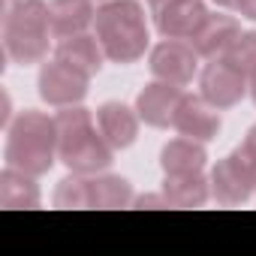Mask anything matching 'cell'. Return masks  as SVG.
<instances>
[{
    "label": "cell",
    "instance_id": "6da1fadb",
    "mask_svg": "<svg viewBox=\"0 0 256 256\" xmlns=\"http://www.w3.org/2000/svg\"><path fill=\"white\" fill-rule=\"evenodd\" d=\"M58 124V160L76 175H100L112 166L114 148L94 126V114L84 106H64L54 114Z\"/></svg>",
    "mask_w": 256,
    "mask_h": 256
},
{
    "label": "cell",
    "instance_id": "7a4b0ae2",
    "mask_svg": "<svg viewBox=\"0 0 256 256\" xmlns=\"http://www.w3.org/2000/svg\"><path fill=\"white\" fill-rule=\"evenodd\" d=\"M94 34L112 64H133L148 48V24L139 0H102L96 6Z\"/></svg>",
    "mask_w": 256,
    "mask_h": 256
},
{
    "label": "cell",
    "instance_id": "3957f363",
    "mask_svg": "<svg viewBox=\"0 0 256 256\" xmlns=\"http://www.w3.org/2000/svg\"><path fill=\"white\" fill-rule=\"evenodd\" d=\"M58 160V124L46 112L24 108L6 136V166L28 175H46Z\"/></svg>",
    "mask_w": 256,
    "mask_h": 256
},
{
    "label": "cell",
    "instance_id": "277c9868",
    "mask_svg": "<svg viewBox=\"0 0 256 256\" xmlns=\"http://www.w3.org/2000/svg\"><path fill=\"white\" fill-rule=\"evenodd\" d=\"M208 181H211V196L220 205H226V208L244 205L253 196V190H256V172L250 169V163L244 160V154L238 148L229 157L217 160V166L211 169Z\"/></svg>",
    "mask_w": 256,
    "mask_h": 256
},
{
    "label": "cell",
    "instance_id": "5b68a950",
    "mask_svg": "<svg viewBox=\"0 0 256 256\" xmlns=\"http://www.w3.org/2000/svg\"><path fill=\"white\" fill-rule=\"evenodd\" d=\"M88 82H90V76H84L82 70H76L66 60L54 58V60L42 64L40 78H36V88H40V96L48 106L64 108V106H78L84 100Z\"/></svg>",
    "mask_w": 256,
    "mask_h": 256
},
{
    "label": "cell",
    "instance_id": "8992f818",
    "mask_svg": "<svg viewBox=\"0 0 256 256\" xmlns=\"http://www.w3.org/2000/svg\"><path fill=\"white\" fill-rule=\"evenodd\" d=\"M250 90L247 84V76L232 66L226 58H217V60H208L199 72V94L217 106V108H232L244 100V94Z\"/></svg>",
    "mask_w": 256,
    "mask_h": 256
},
{
    "label": "cell",
    "instance_id": "52a82bcc",
    "mask_svg": "<svg viewBox=\"0 0 256 256\" xmlns=\"http://www.w3.org/2000/svg\"><path fill=\"white\" fill-rule=\"evenodd\" d=\"M151 72L154 78L172 82V84H190L196 70H199V52L193 48L190 40H163L151 48Z\"/></svg>",
    "mask_w": 256,
    "mask_h": 256
},
{
    "label": "cell",
    "instance_id": "ba28073f",
    "mask_svg": "<svg viewBox=\"0 0 256 256\" xmlns=\"http://www.w3.org/2000/svg\"><path fill=\"white\" fill-rule=\"evenodd\" d=\"M172 126L181 136H187V139L211 142V139H217L223 120H220V108L211 106L202 94H184V100H181V106L175 112Z\"/></svg>",
    "mask_w": 256,
    "mask_h": 256
},
{
    "label": "cell",
    "instance_id": "9c48e42d",
    "mask_svg": "<svg viewBox=\"0 0 256 256\" xmlns=\"http://www.w3.org/2000/svg\"><path fill=\"white\" fill-rule=\"evenodd\" d=\"M181 100H184L181 84L154 78L151 84H145V88L139 90V96H136V112H139V118H142L148 126L163 130V126H172Z\"/></svg>",
    "mask_w": 256,
    "mask_h": 256
},
{
    "label": "cell",
    "instance_id": "30bf717a",
    "mask_svg": "<svg viewBox=\"0 0 256 256\" xmlns=\"http://www.w3.org/2000/svg\"><path fill=\"white\" fill-rule=\"evenodd\" d=\"M241 36V24L235 16L226 12H208V18L202 22V28L193 34V48L199 52V58L205 60H217L226 58V52L232 48V42Z\"/></svg>",
    "mask_w": 256,
    "mask_h": 256
},
{
    "label": "cell",
    "instance_id": "8fae6325",
    "mask_svg": "<svg viewBox=\"0 0 256 256\" xmlns=\"http://www.w3.org/2000/svg\"><path fill=\"white\" fill-rule=\"evenodd\" d=\"M139 112L130 108V106H124V102H102L96 108V126H100V133L108 139V145L114 151L120 148H130L139 136Z\"/></svg>",
    "mask_w": 256,
    "mask_h": 256
},
{
    "label": "cell",
    "instance_id": "7c38bea8",
    "mask_svg": "<svg viewBox=\"0 0 256 256\" xmlns=\"http://www.w3.org/2000/svg\"><path fill=\"white\" fill-rule=\"evenodd\" d=\"M154 18L163 40H193V34L208 18V6L202 0H178V4L154 12Z\"/></svg>",
    "mask_w": 256,
    "mask_h": 256
},
{
    "label": "cell",
    "instance_id": "4fadbf2b",
    "mask_svg": "<svg viewBox=\"0 0 256 256\" xmlns=\"http://www.w3.org/2000/svg\"><path fill=\"white\" fill-rule=\"evenodd\" d=\"M48 12H52V36L54 40L84 34L96 18L94 0H52Z\"/></svg>",
    "mask_w": 256,
    "mask_h": 256
},
{
    "label": "cell",
    "instance_id": "5bb4252c",
    "mask_svg": "<svg viewBox=\"0 0 256 256\" xmlns=\"http://www.w3.org/2000/svg\"><path fill=\"white\" fill-rule=\"evenodd\" d=\"M54 58H60V60H66L70 66L82 70L84 76H96L100 66H102V60H108L106 52H102V42L96 40V34L90 36L88 30L60 40L58 48H54Z\"/></svg>",
    "mask_w": 256,
    "mask_h": 256
},
{
    "label": "cell",
    "instance_id": "9a60e30c",
    "mask_svg": "<svg viewBox=\"0 0 256 256\" xmlns=\"http://www.w3.org/2000/svg\"><path fill=\"white\" fill-rule=\"evenodd\" d=\"M163 196L169 199L172 208H202L211 196V181L202 172H181V175H166L163 181Z\"/></svg>",
    "mask_w": 256,
    "mask_h": 256
},
{
    "label": "cell",
    "instance_id": "2e32d148",
    "mask_svg": "<svg viewBox=\"0 0 256 256\" xmlns=\"http://www.w3.org/2000/svg\"><path fill=\"white\" fill-rule=\"evenodd\" d=\"M205 142H196V139H172L163 145L160 151V166L166 175H181V172H202L205 169Z\"/></svg>",
    "mask_w": 256,
    "mask_h": 256
},
{
    "label": "cell",
    "instance_id": "e0dca14e",
    "mask_svg": "<svg viewBox=\"0 0 256 256\" xmlns=\"http://www.w3.org/2000/svg\"><path fill=\"white\" fill-rule=\"evenodd\" d=\"M36 175H28L22 169L6 166L0 175V205L4 208H36L40 205V187L34 181Z\"/></svg>",
    "mask_w": 256,
    "mask_h": 256
},
{
    "label": "cell",
    "instance_id": "ac0fdd59",
    "mask_svg": "<svg viewBox=\"0 0 256 256\" xmlns=\"http://www.w3.org/2000/svg\"><path fill=\"white\" fill-rule=\"evenodd\" d=\"M48 42L52 34H22V30H4V52L10 60L28 66V64H42L48 58Z\"/></svg>",
    "mask_w": 256,
    "mask_h": 256
},
{
    "label": "cell",
    "instance_id": "d6986e66",
    "mask_svg": "<svg viewBox=\"0 0 256 256\" xmlns=\"http://www.w3.org/2000/svg\"><path fill=\"white\" fill-rule=\"evenodd\" d=\"M133 202V187L120 175H90V208H126Z\"/></svg>",
    "mask_w": 256,
    "mask_h": 256
},
{
    "label": "cell",
    "instance_id": "ffe728a7",
    "mask_svg": "<svg viewBox=\"0 0 256 256\" xmlns=\"http://www.w3.org/2000/svg\"><path fill=\"white\" fill-rule=\"evenodd\" d=\"M54 208H90V175H70L54 190Z\"/></svg>",
    "mask_w": 256,
    "mask_h": 256
},
{
    "label": "cell",
    "instance_id": "44dd1931",
    "mask_svg": "<svg viewBox=\"0 0 256 256\" xmlns=\"http://www.w3.org/2000/svg\"><path fill=\"white\" fill-rule=\"evenodd\" d=\"M226 60L250 78V72H256V30H241V36L226 52Z\"/></svg>",
    "mask_w": 256,
    "mask_h": 256
},
{
    "label": "cell",
    "instance_id": "7402d4cb",
    "mask_svg": "<svg viewBox=\"0 0 256 256\" xmlns=\"http://www.w3.org/2000/svg\"><path fill=\"white\" fill-rule=\"evenodd\" d=\"M238 151L244 154V160H247V163H250V169L256 172V124L247 130V136H244V142L238 145Z\"/></svg>",
    "mask_w": 256,
    "mask_h": 256
},
{
    "label": "cell",
    "instance_id": "603a6c76",
    "mask_svg": "<svg viewBox=\"0 0 256 256\" xmlns=\"http://www.w3.org/2000/svg\"><path fill=\"white\" fill-rule=\"evenodd\" d=\"M136 205L139 208H145V205H151V208H169V199L166 196H139Z\"/></svg>",
    "mask_w": 256,
    "mask_h": 256
},
{
    "label": "cell",
    "instance_id": "cb8c5ba5",
    "mask_svg": "<svg viewBox=\"0 0 256 256\" xmlns=\"http://www.w3.org/2000/svg\"><path fill=\"white\" fill-rule=\"evenodd\" d=\"M238 12H241L244 18L256 22V0H241V4H238Z\"/></svg>",
    "mask_w": 256,
    "mask_h": 256
},
{
    "label": "cell",
    "instance_id": "d4e9b609",
    "mask_svg": "<svg viewBox=\"0 0 256 256\" xmlns=\"http://www.w3.org/2000/svg\"><path fill=\"white\" fill-rule=\"evenodd\" d=\"M172 4H178V0H148L151 12H160V10H166V6H172Z\"/></svg>",
    "mask_w": 256,
    "mask_h": 256
},
{
    "label": "cell",
    "instance_id": "484cf974",
    "mask_svg": "<svg viewBox=\"0 0 256 256\" xmlns=\"http://www.w3.org/2000/svg\"><path fill=\"white\" fill-rule=\"evenodd\" d=\"M214 4H217L220 10H238V4H241V0H214Z\"/></svg>",
    "mask_w": 256,
    "mask_h": 256
},
{
    "label": "cell",
    "instance_id": "4316f807",
    "mask_svg": "<svg viewBox=\"0 0 256 256\" xmlns=\"http://www.w3.org/2000/svg\"><path fill=\"white\" fill-rule=\"evenodd\" d=\"M247 84H250V96H253V102H256V72H250Z\"/></svg>",
    "mask_w": 256,
    "mask_h": 256
},
{
    "label": "cell",
    "instance_id": "83f0119b",
    "mask_svg": "<svg viewBox=\"0 0 256 256\" xmlns=\"http://www.w3.org/2000/svg\"><path fill=\"white\" fill-rule=\"evenodd\" d=\"M12 4H18V0H4V6H6V10H10Z\"/></svg>",
    "mask_w": 256,
    "mask_h": 256
}]
</instances>
